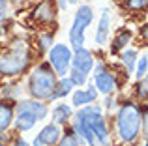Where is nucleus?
<instances>
[{"label": "nucleus", "mask_w": 148, "mask_h": 146, "mask_svg": "<svg viewBox=\"0 0 148 146\" xmlns=\"http://www.w3.org/2000/svg\"><path fill=\"white\" fill-rule=\"evenodd\" d=\"M71 118L75 122H79L81 126H84L92 133V137L96 139V144L98 146H109V143H111V133H109L103 111H101V107L98 103L81 107Z\"/></svg>", "instance_id": "1"}, {"label": "nucleus", "mask_w": 148, "mask_h": 146, "mask_svg": "<svg viewBox=\"0 0 148 146\" xmlns=\"http://www.w3.org/2000/svg\"><path fill=\"white\" fill-rule=\"evenodd\" d=\"M141 122H143V111L137 103L126 101L120 105L116 113V135L122 143H135L141 135Z\"/></svg>", "instance_id": "2"}, {"label": "nucleus", "mask_w": 148, "mask_h": 146, "mask_svg": "<svg viewBox=\"0 0 148 146\" xmlns=\"http://www.w3.org/2000/svg\"><path fill=\"white\" fill-rule=\"evenodd\" d=\"M58 77L53 71V68L47 62H40L28 75V94L32 99H40V101H49L51 94L54 90V84H56Z\"/></svg>", "instance_id": "3"}, {"label": "nucleus", "mask_w": 148, "mask_h": 146, "mask_svg": "<svg viewBox=\"0 0 148 146\" xmlns=\"http://www.w3.org/2000/svg\"><path fill=\"white\" fill-rule=\"evenodd\" d=\"M49 116V107L45 101L40 99H21L15 107V118L13 124L17 131H28L38 122L45 120Z\"/></svg>", "instance_id": "4"}, {"label": "nucleus", "mask_w": 148, "mask_h": 146, "mask_svg": "<svg viewBox=\"0 0 148 146\" xmlns=\"http://www.w3.org/2000/svg\"><path fill=\"white\" fill-rule=\"evenodd\" d=\"M30 68V53L25 43L17 41L11 49L0 55V75L17 77Z\"/></svg>", "instance_id": "5"}, {"label": "nucleus", "mask_w": 148, "mask_h": 146, "mask_svg": "<svg viewBox=\"0 0 148 146\" xmlns=\"http://www.w3.org/2000/svg\"><path fill=\"white\" fill-rule=\"evenodd\" d=\"M94 21V10H92L88 4L77 8V13L73 15V23L71 28H69V47L71 49H79L84 47V41H86V30L88 26Z\"/></svg>", "instance_id": "6"}, {"label": "nucleus", "mask_w": 148, "mask_h": 146, "mask_svg": "<svg viewBox=\"0 0 148 146\" xmlns=\"http://www.w3.org/2000/svg\"><path fill=\"white\" fill-rule=\"evenodd\" d=\"M49 58L47 64L53 68V71L56 73V77H66L71 70V56L73 49L68 43H56L47 51Z\"/></svg>", "instance_id": "7"}, {"label": "nucleus", "mask_w": 148, "mask_h": 146, "mask_svg": "<svg viewBox=\"0 0 148 146\" xmlns=\"http://www.w3.org/2000/svg\"><path fill=\"white\" fill-rule=\"evenodd\" d=\"M92 71H94V88L98 90V94H103V96L114 94L116 88H118V79H116L114 73L109 71L103 62L94 64Z\"/></svg>", "instance_id": "8"}, {"label": "nucleus", "mask_w": 148, "mask_h": 146, "mask_svg": "<svg viewBox=\"0 0 148 146\" xmlns=\"http://www.w3.org/2000/svg\"><path fill=\"white\" fill-rule=\"evenodd\" d=\"M96 60L94 55L88 51L86 47H79L73 49V56H71V70H79L83 73H90L92 68H94Z\"/></svg>", "instance_id": "9"}, {"label": "nucleus", "mask_w": 148, "mask_h": 146, "mask_svg": "<svg viewBox=\"0 0 148 146\" xmlns=\"http://www.w3.org/2000/svg\"><path fill=\"white\" fill-rule=\"evenodd\" d=\"M98 90L94 88V84H88L84 88H77L71 92V107L81 109L84 105H92V103L98 101Z\"/></svg>", "instance_id": "10"}, {"label": "nucleus", "mask_w": 148, "mask_h": 146, "mask_svg": "<svg viewBox=\"0 0 148 146\" xmlns=\"http://www.w3.org/2000/svg\"><path fill=\"white\" fill-rule=\"evenodd\" d=\"M109 36H111V11L105 8L98 19V28H96V34H94L96 45L103 47L105 43H109Z\"/></svg>", "instance_id": "11"}, {"label": "nucleus", "mask_w": 148, "mask_h": 146, "mask_svg": "<svg viewBox=\"0 0 148 146\" xmlns=\"http://www.w3.org/2000/svg\"><path fill=\"white\" fill-rule=\"evenodd\" d=\"M60 137H62L60 126L54 124V122H51V124H47V126H43V128H41V131L38 133L36 139L40 141L43 146H56L58 141H60Z\"/></svg>", "instance_id": "12"}, {"label": "nucleus", "mask_w": 148, "mask_h": 146, "mask_svg": "<svg viewBox=\"0 0 148 146\" xmlns=\"http://www.w3.org/2000/svg\"><path fill=\"white\" fill-rule=\"evenodd\" d=\"M15 118V105L10 99H0V133L8 131Z\"/></svg>", "instance_id": "13"}, {"label": "nucleus", "mask_w": 148, "mask_h": 146, "mask_svg": "<svg viewBox=\"0 0 148 146\" xmlns=\"http://www.w3.org/2000/svg\"><path fill=\"white\" fill-rule=\"evenodd\" d=\"M73 88H75V86H73V83L69 81L68 75H66V77H60V79L56 81V84H54V90H53V94H51L49 101H58V99L68 98V94H71Z\"/></svg>", "instance_id": "14"}, {"label": "nucleus", "mask_w": 148, "mask_h": 146, "mask_svg": "<svg viewBox=\"0 0 148 146\" xmlns=\"http://www.w3.org/2000/svg\"><path fill=\"white\" fill-rule=\"evenodd\" d=\"M73 116V107L68 105V103H56L53 107V122L58 126H64L68 122H71Z\"/></svg>", "instance_id": "15"}, {"label": "nucleus", "mask_w": 148, "mask_h": 146, "mask_svg": "<svg viewBox=\"0 0 148 146\" xmlns=\"http://www.w3.org/2000/svg\"><path fill=\"white\" fill-rule=\"evenodd\" d=\"M34 19L41 23H51L54 19V8L51 4V0H41L36 8H34Z\"/></svg>", "instance_id": "16"}, {"label": "nucleus", "mask_w": 148, "mask_h": 146, "mask_svg": "<svg viewBox=\"0 0 148 146\" xmlns=\"http://www.w3.org/2000/svg\"><path fill=\"white\" fill-rule=\"evenodd\" d=\"M131 38H133L131 30H122V32H118V34H116V38L112 40V43H111V53H118V51L127 49Z\"/></svg>", "instance_id": "17"}, {"label": "nucleus", "mask_w": 148, "mask_h": 146, "mask_svg": "<svg viewBox=\"0 0 148 146\" xmlns=\"http://www.w3.org/2000/svg\"><path fill=\"white\" fill-rule=\"evenodd\" d=\"M137 58H139V55H137L135 49H124V51L120 53V60H122V66H124V70L127 71V75L133 73L135 64H137Z\"/></svg>", "instance_id": "18"}, {"label": "nucleus", "mask_w": 148, "mask_h": 146, "mask_svg": "<svg viewBox=\"0 0 148 146\" xmlns=\"http://www.w3.org/2000/svg\"><path fill=\"white\" fill-rule=\"evenodd\" d=\"M68 77L73 83V86H81L83 88V86H86V83H88V73H83L79 70H69Z\"/></svg>", "instance_id": "19"}, {"label": "nucleus", "mask_w": 148, "mask_h": 146, "mask_svg": "<svg viewBox=\"0 0 148 146\" xmlns=\"http://www.w3.org/2000/svg\"><path fill=\"white\" fill-rule=\"evenodd\" d=\"M146 68H148V58H146V53H143V56L137 58V64H135V77L137 79H145L146 77Z\"/></svg>", "instance_id": "20"}, {"label": "nucleus", "mask_w": 148, "mask_h": 146, "mask_svg": "<svg viewBox=\"0 0 148 146\" xmlns=\"http://www.w3.org/2000/svg\"><path fill=\"white\" fill-rule=\"evenodd\" d=\"M53 41H54V36L53 34H41L40 38H38V47H40L41 53L49 51L51 47H53Z\"/></svg>", "instance_id": "21"}, {"label": "nucleus", "mask_w": 148, "mask_h": 146, "mask_svg": "<svg viewBox=\"0 0 148 146\" xmlns=\"http://www.w3.org/2000/svg\"><path fill=\"white\" fill-rule=\"evenodd\" d=\"M56 146H81V144L77 143V139H75V135H73V131H69V133H64V135L60 137V141H58Z\"/></svg>", "instance_id": "22"}, {"label": "nucleus", "mask_w": 148, "mask_h": 146, "mask_svg": "<svg viewBox=\"0 0 148 146\" xmlns=\"http://www.w3.org/2000/svg\"><path fill=\"white\" fill-rule=\"evenodd\" d=\"M146 88H148L146 77H145V79H139V84H137V96H139V99H143V101L146 99Z\"/></svg>", "instance_id": "23"}, {"label": "nucleus", "mask_w": 148, "mask_h": 146, "mask_svg": "<svg viewBox=\"0 0 148 146\" xmlns=\"http://www.w3.org/2000/svg\"><path fill=\"white\" fill-rule=\"evenodd\" d=\"M126 6L130 8V10H135V11H141L146 8V0H127Z\"/></svg>", "instance_id": "24"}, {"label": "nucleus", "mask_w": 148, "mask_h": 146, "mask_svg": "<svg viewBox=\"0 0 148 146\" xmlns=\"http://www.w3.org/2000/svg\"><path fill=\"white\" fill-rule=\"evenodd\" d=\"M19 86H6V90H4V96H6L8 99H11V98H17L19 96Z\"/></svg>", "instance_id": "25"}, {"label": "nucleus", "mask_w": 148, "mask_h": 146, "mask_svg": "<svg viewBox=\"0 0 148 146\" xmlns=\"http://www.w3.org/2000/svg\"><path fill=\"white\" fill-rule=\"evenodd\" d=\"M105 109L107 111H112V109H116V98L114 96H105Z\"/></svg>", "instance_id": "26"}, {"label": "nucleus", "mask_w": 148, "mask_h": 146, "mask_svg": "<svg viewBox=\"0 0 148 146\" xmlns=\"http://www.w3.org/2000/svg\"><path fill=\"white\" fill-rule=\"evenodd\" d=\"M8 19V0H0V23Z\"/></svg>", "instance_id": "27"}, {"label": "nucleus", "mask_w": 148, "mask_h": 146, "mask_svg": "<svg viewBox=\"0 0 148 146\" xmlns=\"http://www.w3.org/2000/svg\"><path fill=\"white\" fill-rule=\"evenodd\" d=\"M11 146H30V144L26 143L25 139H15V141H13V144H11Z\"/></svg>", "instance_id": "28"}, {"label": "nucleus", "mask_w": 148, "mask_h": 146, "mask_svg": "<svg viewBox=\"0 0 148 146\" xmlns=\"http://www.w3.org/2000/svg\"><path fill=\"white\" fill-rule=\"evenodd\" d=\"M56 4H58V8H60L62 11L68 10V0H56Z\"/></svg>", "instance_id": "29"}, {"label": "nucleus", "mask_w": 148, "mask_h": 146, "mask_svg": "<svg viewBox=\"0 0 148 146\" xmlns=\"http://www.w3.org/2000/svg\"><path fill=\"white\" fill-rule=\"evenodd\" d=\"M32 146H43V144H41V143H40V141H38V139H34V143H32Z\"/></svg>", "instance_id": "30"}, {"label": "nucleus", "mask_w": 148, "mask_h": 146, "mask_svg": "<svg viewBox=\"0 0 148 146\" xmlns=\"http://www.w3.org/2000/svg\"><path fill=\"white\" fill-rule=\"evenodd\" d=\"M79 0H68V4H77Z\"/></svg>", "instance_id": "31"}, {"label": "nucleus", "mask_w": 148, "mask_h": 146, "mask_svg": "<svg viewBox=\"0 0 148 146\" xmlns=\"http://www.w3.org/2000/svg\"><path fill=\"white\" fill-rule=\"evenodd\" d=\"M0 146H4V143H2V139H0Z\"/></svg>", "instance_id": "32"}, {"label": "nucleus", "mask_w": 148, "mask_h": 146, "mask_svg": "<svg viewBox=\"0 0 148 146\" xmlns=\"http://www.w3.org/2000/svg\"><path fill=\"white\" fill-rule=\"evenodd\" d=\"M145 146H146V143H145Z\"/></svg>", "instance_id": "33"}, {"label": "nucleus", "mask_w": 148, "mask_h": 146, "mask_svg": "<svg viewBox=\"0 0 148 146\" xmlns=\"http://www.w3.org/2000/svg\"><path fill=\"white\" fill-rule=\"evenodd\" d=\"M111 2H112V0H111Z\"/></svg>", "instance_id": "34"}]
</instances>
